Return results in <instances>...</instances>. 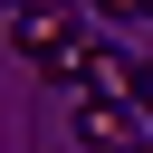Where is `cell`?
<instances>
[{
    "instance_id": "6da1fadb",
    "label": "cell",
    "mask_w": 153,
    "mask_h": 153,
    "mask_svg": "<svg viewBox=\"0 0 153 153\" xmlns=\"http://www.w3.org/2000/svg\"><path fill=\"white\" fill-rule=\"evenodd\" d=\"M10 38H19V57L48 67V76H67V57L86 48V38H76V0H29V10H10Z\"/></svg>"
},
{
    "instance_id": "7a4b0ae2",
    "label": "cell",
    "mask_w": 153,
    "mask_h": 153,
    "mask_svg": "<svg viewBox=\"0 0 153 153\" xmlns=\"http://www.w3.org/2000/svg\"><path fill=\"white\" fill-rule=\"evenodd\" d=\"M76 143H86V153H134L143 124H134L124 96H76Z\"/></svg>"
},
{
    "instance_id": "3957f363",
    "label": "cell",
    "mask_w": 153,
    "mask_h": 153,
    "mask_svg": "<svg viewBox=\"0 0 153 153\" xmlns=\"http://www.w3.org/2000/svg\"><path fill=\"white\" fill-rule=\"evenodd\" d=\"M67 86H76V96H134V57L105 48V38H86V48L67 57Z\"/></svg>"
},
{
    "instance_id": "277c9868",
    "label": "cell",
    "mask_w": 153,
    "mask_h": 153,
    "mask_svg": "<svg viewBox=\"0 0 153 153\" xmlns=\"http://www.w3.org/2000/svg\"><path fill=\"white\" fill-rule=\"evenodd\" d=\"M86 10H105V19H143V0H86Z\"/></svg>"
},
{
    "instance_id": "5b68a950",
    "label": "cell",
    "mask_w": 153,
    "mask_h": 153,
    "mask_svg": "<svg viewBox=\"0 0 153 153\" xmlns=\"http://www.w3.org/2000/svg\"><path fill=\"white\" fill-rule=\"evenodd\" d=\"M134 105H143V115H153V67H134Z\"/></svg>"
},
{
    "instance_id": "8992f818",
    "label": "cell",
    "mask_w": 153,
    "mask_h": 153,
    "mask_svg": "<svg viewBox=\"0 0 153 153\" xmlns=\"http://www.w3.org/2000/svg\"><path fill=\"white\" fill-rule=\"evenodd\" d=\"M143 19H153V0H143Z\"/></svg>"
},
{
    "instance_id": "52a82bcc",
    "label": "cell",
    "mask_w": 153,
    "mask_h": 153,
    "mask_svg": "<svg viewBox=\"0 0 153 153\" xmlns=\"http://www.w3.org/2000/svg\"><path fill=\"white\" fill-rule=\"evenodd\" d=\"M134 153H153V143H134Z\"/></svg>"
}]
</instances>
